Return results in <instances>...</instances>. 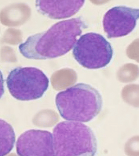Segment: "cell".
Segmentation results:
<instances>
[{
	"mask_svg": "<svg viewBox=\"0 0 139 156\" xmlns=\"http://www.w3.org/2000/svg\"><path fill=\"white\" fill-rule=\"evenodd\" d=\"M86 28L80 17L58 22L47 31L28 37L19 45V51L28 59L45 60L61 56L72 49L78 37Z\"/></svg>",
	"mask_w": 139,
	"mask_h": 156,
	"instance_id": "1",
	"label": "cell"
},
{
	"mask_svg": "<svg viewBox=\"0 0 139 156\" xmlns=\"http://www.w3.org/2000/svg\"><path fill=\"white\" fill-rule=\"evenodd\" d=\"M56 105L61 116L70 121L88 122L102 108L99 92L89 84H76L57 94Z\"/></svg>",
	"mask_w": 139,
	"mask_h": 156,
	"instance_id": "2",
	"label": "cell"
},
{
	"mask_svg": "<svg viewBox=\"0 0 139 156\" xmlns=\"http://www.w3.org/2000/svg\"><path fill=\"white\" fill-rule=\"evenodd\" d=\"M55 156H93L97 151V139L87 126L80 122H60L53 130Z\"/></svg>",
	"mask_w": 139,
	"mask_h": 156,
	"instance_id": "3",
	"label": "cell"
},
{
	"mask_svg": "<svg viewBox=\"0 0 139 156\" xmlns=\"http://www.w3.org/2000/svg\"><path fill=\"white\" fill-rule=\"evenodd\" d=\"M10 94L16 99L29 101L41 98L47 90L49 79L35 67H17L10 71L6 80Z\"/></svg>",
	"mask_w": 139,
	"mask_h": 156,
	"instance_id": "4",
	"label": "cell"
},
{
	"mask_svg": "<svg viewBox=\"0 0 139 156\" xmlns=\"http://www.w3.org/2000/svg\"><path fill=\"white\" fill-rule=\"evenodd\" d=\"M73 55L83 67L96 69L109 64L113 55V50L103 36L91 32L82 35L77 40L74 46Z\"/></svg>",
	"mask_w": 139,
	"mask_h": 156,
	"instance_id": "5",
	"label": "cell"
},
{
	"mask_svg": "<svg viewBox=\"0 0 139 156\" xmlns=\"http://www.w3.org/2000/svg\"><path fill=\"white\" fill-rule=\"evenodd\" d=\"M139 18V9L115 6L104 16V31L109 38L126 36L134 30Z\"/></svg>",
	"mask_w": 139,
	"mask_h": 156,
	"instance_id": "6",
	"label": "cell"
},
{
	"mask_svg": "<svg viewBox=\"0 0 139 156\" xmlns=\"http://www.w3.org/2000/svg\"><path fill=\"white\" fill-rule=\"evenodd\" d=\"M16 150L21 156H55L53 135L49 131L41 130L26 131L18 138Z\"/></svg>",
	"mask_w": 139,
	"mask_h": 156,
	"instance_id": "7",
	"label": "cell"
},
{
	"mask_svg": "<svg viewBox=\"0 0 139 156\" xmlns=\"http://www.w3.org/2000/svg\"><path fill=\"white\" fill-rule=\"evenodd\" d=\"M85 1H36L38 11L43 15L54 19H66L78 12L84 5Z\"/></svg>",
	"mask_w": 139,
	"mask_h": 156,
	"instance_id": "8",
	"label": "cell"
},
{
	"mask_svg": "<svg viewBox=\"0 0 139 156\" xmlns=\"http://www.w3.org/2000/svg\"><path fill=\"white\" fill-rule=\"evenodd\" d=\"M15 142V134L13 127L0 119V156L9 154L13 148Z\"/></svg>",
	"mask_w": 139,
	"mask_h": 156,
	"instance_id": "9",
	"label": "cell"
},
{
	"mask_svg": "<svg viewBox=\"0 0 139 156\" xmlns=\"http://www.w3.org/2000/svg\"><path fill=\"white\" fill-rule=\"evenodd\" d=\"M4 80L3 79V75L0 71V99L2 97L5 92Z\"/></svg>",
	"mask_w": 139,
	"mask_h": 156,
	"instance_id": "10",
	"label": "cell"
}]
</instances>
